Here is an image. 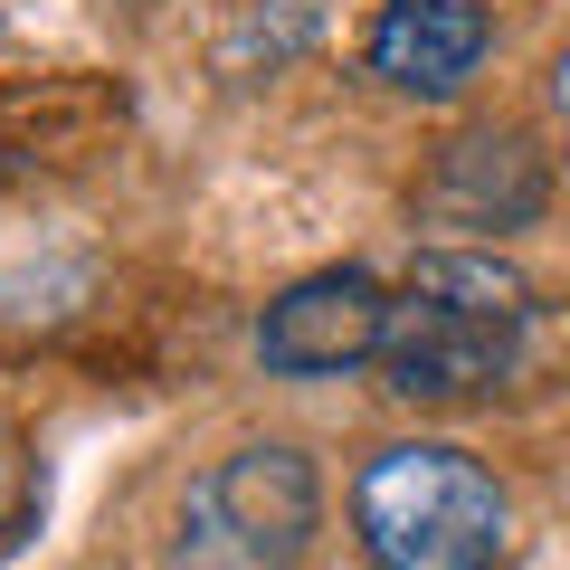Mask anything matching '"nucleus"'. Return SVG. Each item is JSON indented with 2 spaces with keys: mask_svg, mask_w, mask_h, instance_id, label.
Wrapping results in <instances>:
<instances>
[{
  "mask_svg": "<svg viewBox=\"0 0 570 570\" xmlns=\"http://www.w3.org/2000/svg\"><path fill=\"white\" fill-rule=\"evenodd\" d=\"M485 48H494L485 0H390L371 20V77L419 105H448L485 67Z\"/></svg>",
  "mask_w": 570,
  "mask_h": 570,
  "instance_id": "nucleus-5",
  "label": "nucleus"
},
{
  "mask_svg": "<svg viewBox=\"0 0 570 570\" xmlns=\"http://www.w3.org/2000/svg\"><path fill=\"white\" fill-rule=\"evenodd\" d=\"M551 105H561V124H570V58L551 67Z\"/></svg>",
  "mask_w": 570,
  "mask_h": 570,
  "instance_id": "nucleus-8",
  "label": "nucleus"
},
{
  "mask_svg": "<svg viewBox=\"0 0 570 570\" xmlns=\"http://www.w3.org/2000/svg\"><path fill=\"white\" fill-rule=\"evenodd\" d=\"M314 523H324L314 456L285 448V438H257V448H228L181 494L171 570H295L314 551Z\"/></svg>",
  "mask_w": 570,
  "mask_h": 570,
  "instance_id": "nucleus-3",
  "label": "nucleus"
},
{
  "mask_svg": "<svg viewBox=\"0 0 570 570\" xmlns=\"http://www.w3.org/2000/svg\"><path fill=\"white\" fill-rule=\"evenodd\" d=\"M39 504H48V475H39V456H29L20 438H0V551H10L29 523H39Z\"/></svg>",
  "mask_w": 570,
  "mask_h": 570,
  "instance_id": "nucleus-7",
  "label": "nucleus"
},
{
  "mask_svg": "<svg viewBox=\"0 0 570 570\" xmlns=\"http://www.w3.org/2000/svg\"><path fill=\"white\" fill-rule=\"evenodd\" d=\"M542 200H551L542 153L523 134H494V124L485 134H456L438 153V171H428V190H419V209L438 228H532Z\"/></svg>",
  "mask_w": 570,
  "mask_h": 570,
  "instance_id": "nucleus-6",
  "label": "nucleus"
},
{
  "mask_svg": "<svg viewBox=\"0 0 570 570\" xmlns=\"http://www.w3.org/2000/svg\"><path fill=\"white\" fill-rule=\"evenodd\" d=\"M381 333H390V285L371 266H324V276H295L257 314V362L276 381H333V371L381 362Z\"/></svg>",
  "mask_w": 570,
  "mask_h": 570,
  "instance_id": "nucleus-4",
  "label": "nucleus"
},
{
  "mask_svg": "<svg viewBox=\"0 0 570 570\" xmlns=\"http://www.w3.org/2000/svg\"><path fill=\"white\" fill-rule=\"evenodd\" d=\"M352 532L371 570H504L513 504L466 448L400 438L352 475Z\"/></svg>",
  "mask_w": 570,
  "mask_h": 570,
  "instance_id": "nucleus-2",
  "label": "nucleus"
},
{
  "mask_svg": "<svg viewBox=\"0 0 570 570\" xmlns=\"http://www.w3.org/2000/svg\"><path fill=\"white\" fill-rule=\"evenodd\" d=\"M523 343H532V285L494 247H419V266L390 295L381 381L419 409H448L513 381Z\"/></svg>",
  "mask_w": 570,
  "mask_h": 570,
  "instance_id": "nucleus-1",
  "label": "nucleus"
}]
</instances>
